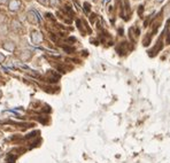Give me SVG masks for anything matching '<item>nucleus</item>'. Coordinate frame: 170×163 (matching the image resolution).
<instances>
[{"label": "nucleus", "instance_id": "nucleus-1", "mask_svg": "<svg viewBox=\"0 0 170 163\" xmlns=\"http://www.w3.org/2000/svg\"><path fill=\"white\" fill-rule=\"evenodd\" d=\"M22 6V2L20 0H9L8 2V9L12 10V12H16L21 8Z\"/></svg>", "mask_w": 170, "mask_h": 163}, {"label": "nucleus", "instance_id": "nucleus-2", "mask_svg": "<svg viewBox=\"0 0 170 163\" xmlns=\"http://www.w3.org/2000/svg\"><path fill=\"white\" fill-rule=\"evenodd\" d=\"M31 40H32L33 44H39V43H41V41H43V36H41V33L38 32V31H32V32H31Z\"/></svg>", "mask_w": 170, "mask_h": 163}, {"label": "nucleus", "instance_id": "nucleus-3", "mask_svg": "<svg viewBox=\"0 0 170 163\" xmlns=\"http://www.w3.org/2000/svg\"><path fill=\"white\" fill-rule=\"evenodd\" d=\"M27 18H28V21H29L30 23H32V24H37V23L39 22V20H38V17L36 16V13H35V12H29L28 15H27Z\"/></svg>", "mask_w": 170, "mask_h": 163}, {"label": "nucleus", "instance_id": "nucleus-4", "mask_svg": "<svg viewBox=\"0 0 170 163\" xmlns=\"http://www.w3.org/2000/svg\"><path fill=\"white\" fill-rule=\"evenodd\" d=\"M2 47L6 50V51H9V52H14L15 51V44L13 41H5L2 44Z\"/></svg>", "mask_w": 170, "mask_h": 163}, {"label": "nucleus", "instance_id": "nucleus-5", "mask_svg": "<svg viewBox=\"0 0 170 163\" xmlns=\"http://www.w3.org/2000/svg\"><path fill=\"white\" fill-rule=\"evenodd\" d=\"M46 78H47V81H50V82H56L58 79H59V76L55 75L53 71H50V73L47 74Z\"/></svg>", "mask_w": 170, "mask_h": 163}, {"label": "nucleus", "instance_id": "nucleus-6", "mask_svg": "<svg viewBox=\"0 0 170 163\" xmlns=\"http://www.w3.org/2000/svg\"><path fill=\"white\" fill-rule=\"evenodd\" d=\"M25 54H21V59L23 60V61H27L28 59H30L31 58V53L30 52H24Z\"/></svg>", "mask_w": 170, "mask_h": 163}, {"label": "nucleus", "instance_id": "nucleus-7", "mask_svg": "<svg viewBox=\"0 0 170 163\" xmlns=\"http://www.w3.org/2000/svg\"><path fill=\"white\" fill-rule=\"evenodd\" d=\"M60 5V0H50V6L51 7H58Z\"/></svg>", "mask_w": 170, "mask_h": 163}, {"label": "nucleus", "instance_id": "nucleus-8", "mask_svg": "<svg viewBox=\"0 0 170 163\" xmlns=\"http://www.w3.org/2000/svg\"><path fill=\"white\" fill-rule=\"evenodd\" d=\"M84 8L86 12H90V3H87V2H84Z\"/></svg>", "mask_w": 170, "mask_h": 163}, {"label": "nucleus", "instance_id": "nucleus-9", "mask_svg": "<svg viewBox=\"0 0 170 163\" xmlns=\"http://www.w3.org/2000/svg\"><path fill=\"white\" fill-rule=\"evenodd\" d=\"M3 60H5V55L0 53V63H1V62H3Z\"/></svg>", "mask_w": 170, "mask_h": 163}, {"label": "nucleus", "instance_id": "nucleus-10", "mask_svg": "<svg viewBox=\"0 0 170 163\" xmlns=\"http://www.w3.org/2000/svg\"><path fill=\"white\" fill-rule=\"evenodd\" d=\"M38 2H40V3H45L46 2V0H37Z\"/></svg>", "mask_w": 170, "mask_h": 163}, {"label": "nucleus", "instance_id": "nucleus-11", "mask_svg": "<svg viewBox=\"0 0 170 163\" xmlns=\"http://www.w3.org/2000/svg\"><path fill=\"white\" fill-rule=\"evenodd\" d=\"M156 1H158V2H162L163 0H156Z\"/></svg>", "mask_w": 170, "mask_h": 163}, {"label": "nucleus", "instance_id": "nucleus-12", "mask_svg": "<svg viewBox=\"0 0 170 163\" xmlns=\"http://www.w3.org/2000/svg\"><path fill=\"white\" fill-rule=\"evenodd\" d=\"M1 154H2V151H1V149H0V155H1Z\"/></svg>", "mask_w": 170, "mask_h": 163}, {"label": "nucleus", "instance_id": "nucleus-13", "mask_svg": "<svg viewBox=\"0 0 170 163\" xmlns=\"http://www.w3.org/2000/svg\"><path fill=\"white\" fill-rule=\"evenodd\" d=\"M0 98H1V92H0Z\"/></svg>", "mask_w": 170, "mask_h": 163}, {"label": "nucleus", "instance_id": "nucleus-14", "mask_svg": "<svg viewBox=\"0 0 170 163\" xmlns=\"http://www.w3.org/2000/svg\"><path fill=\"white\" fill-rule=\"evenodd\" d=\"M93 1H97V0H93Z\"/></svg>", "mask_w": 170, "mask_h": 163}]
</instances>
